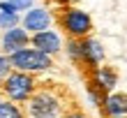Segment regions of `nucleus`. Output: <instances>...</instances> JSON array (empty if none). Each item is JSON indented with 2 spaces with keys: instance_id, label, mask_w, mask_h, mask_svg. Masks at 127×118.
<instances>
[{
  "instance_id": "15",
  "label": "nucleus",
  "mask_w": 127,
  "mask_h": 118,
  "mask_svg": "<svg viewBox=\"0 0 127 118\" xmlns=\"http://www.w3.org/2000/svg\"><path fill=\"white\" fill-rule=\"evenodd\" d=\"M7 2H9L16 12H23V9H28V7L32 5V0H7Z\"/></svg>"
},
{
  "instance_id": "3",
  "label": "nucleus",
  "mask_w": 127,
  "mask_h": 118,
  "mask_svg": "<svg viewBox=\"0 0 127 118\" xmlns=\"http://www.w3.org/2000/svg\"><path fill=\"white\" fill-rule=\"evenodd\" d=\"M56 23L67 35V39H83L93 33V19L90 14L79 7H63L56 14Z\"/></svg>"
},
{
  "instance_id": "10",
  "label": "nucleus",
  "mask_w": 127,
  "mask_h": 118,
  "mask_svg": "<svg viewBox=\"0 0 127 118\" xmlns=\"http://www.w3.org/2000/svg\"><path fill=\"white\" fill-rule=\"evenodd\" d=\"M90 74H93V79H95L106 93H111V90L116 88V83H118V72L111 67V65H99V67H97L95 72H90Z\"/></svg>"
},
{
  "instance_id": "5",
  "label": "nucleus",
  "mask_w": 127,
  "mask_h": 118,
  "mask_svg": "<svg viewBox=\"0 0 127 118\" xmlns=\"http://www.w3.org/2000/svg\"><path fill=\"white\" fill-rule=\"evenodd\" d=\"M104 60V49H102V44L97 42L95 37H83V39H79V67L83 74H90V72H95L97 67L102 65Z\"/></svg>"
},
{
  "instance_id": "6",
  "label": "nucleus",
  "mask_w": 127,
  "mask_h": 118,
  "mask_svg": "<svg viewBox=\"0 0 127 118\" xmlns=\"http://www.w3.org/2000/svg\"><path fill=\"white\" fill-rule=\"evenodd\" d=\"M30 44H32V49L42 51V53H46L51 58L58 56L60 49H63V39H60V35L56 30H42V33L30 35Z\"/></svg>"
},
{
  "instance_id": "2",
  "label": "nucleus",
  "mask_w": 127,
  "mask_h": 118,
  "mask_svg": "<svg viewBox=\"0 0 127 118\" xmlns=\"http://www.w3.org/2000/svg\"><path fill=\"white\" fill-rule=\"evenodd\" d=\"M37 86H39V81H37L35 74H30V72L12 70L9 77L2 81L0 90H2L5 100L14 102V104H26V102L32 97V93L37 90Z\"/></svg>"
},
{
  "instance_id": "12",
  "label": "nucleus",
  "mask_w": 127,
  "mask_h": 118,
  "mask_svg": "<svg viewBox=\"0 0 127 118\" xmlns=\"http://www.w3.org/2000/svg\"><path fill=\"white\" fill-rule=\"evenodd\" d=\"M19 26V12H0V28L9 30Z\"/></svg>"
},
{
  "instance_id": "16",
  "label": "nucleus",
  "mask_w": 127,
  "mask_h": 118,
  "mask_svg": "<svg viewBox=\"0 0 127 118\" xmlns=\"http://www.w3.org/2000/svg\"><path fill=\"white\" fill-rule=\"evenodd\" d=\"M113 118H127V116H113Z\"/></svg>"
},
{
  "instance_id": "7",
  "label": "nucleus",
  "mask_w": 127,
  "mask_h": 118,
  "mask_svg": "<svg viewBox=\"0 0 127 118\" xmlns=\"http://www.w3.org/2000/svg\"><path fill=\"white\" fill-rule=\"evenodd\" d=\"M28 44H30V35H28L23 28H9V30H5L2 35V53L5 56H12L16 53V51L26 49Z\"/></svg>"
},
{
  "instance_id": "17",
  "label": "nucleus",
  "mask_w": 127,
  "mask_h": 118,
  "mask_svg": "<svg viewBox=\"0 0 127 118\" xmlns=\"http://www.w3.org/2000/svg\"><path fill=\"white\" fill-rule=\"evenodd\" d=\"M0 102H2V97H0Z\"/></svg>"
},
{
  "instance_id": "1",
  "label": "nucleus",
  "mask_w": 127,
  "mask_h": 118,
  "mask_svg": "<svg viewBox=\"0 0 127 118\" xmlns=\"http://www.w3.org/2000/svg\"><path fill=\"white\" fill-rule=\"evenodd\" d=\"M63 88H49V83H39L32 97L26 102V114L32 118H56L65 111V102L60 97Z\"/></svg>"
},
{
  "instance_id": "4",
  "label": "nucleus",
  "mask_w": 127,
  "mask_h": 118,
  "mask_svg": "<svg viewBox=\"0 0 127 118\" xmlns=\"http://www.w3.org/2000/svg\"><path fill=\"white\" fill-rule=\"evenodd\" d=\"M9 65L12 70H19V72H30V74H37V72H49L56 67L53 58L42 53L37 49H21L16 53L9 56Z\"/></svg>"
},
{
  "instance_id": "13",
  "label": "nucleus",
  "mask_w": 127,
  "mask_h": 118,
  "mask_svg": "<svg viewBox=\"0 0 127 118\" xmlns=\"http://www.w3.org/2000/svg\"><path fill=\"white\" fill-rule=\"evenodd\" d=\"M9 72H12V65H9V56H5V53H0V86H2V81L9 77Z\"/></svg>"
},
{
  "instance_id": "9",
  "label": "nucleus",
  "mask_w": 127,
  "mask_h": 118,
  "mask_svg": "<svg viewBox=\"0 0 127 118\" xmlns=\"http://www.w3.org/2000/svg\"><path fill=\"white\" fill-rule=\"evenodd\" d=\"M49 26H51V14L46 9H30L26 14V19H23V30L28 35L49 30Z\"/></svg>"
},
{
  "instance_id": "11",
  "label": "nucleus",
  "mask_w": 127,
  "mask_h": 118,
  "mask_svg": "<svg viewBox=\"0 0 127 118\" xmlns=\"http://www.w3.org/2000/svg\"><path fill=\"white\" fill-rule=\"evenodd\" d=\"M0 118H28L26 109L21 104H14L9 100H2L0 102Z\"/></svg>"
},
{
  "instance_id": "14",
  "label": "nucleus",
  "mask_w": 127,
  "mask_h": 118,
  "mask_svg": "<svg viewBox=\"0 0 127 118\" xmlns=\"http://www.w3.org/2000/svg\"><path fill=\"white\" fill-rule=\"evenodd\" d=\"M60 118H88V116L81 111L79 107H72V109H65V111L60 114Z\"/></svg>"
},
{
  "instance_id": "8",
  "label": "nucleus",
  "mask_w": 127,
  "mask_h": 118,
  "mask_svg": "<svg viewBox=\"0 0 127 118\" xmlns=\"http://www.w3.org/2000/svg\"><path fill=\"white\" fill-rule=\"evenodd\" d=\"M99 111H102L104 118L127 116V93H109L104 104L99 107Z\"/></svg>"
}]
</instances>
